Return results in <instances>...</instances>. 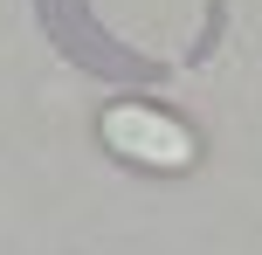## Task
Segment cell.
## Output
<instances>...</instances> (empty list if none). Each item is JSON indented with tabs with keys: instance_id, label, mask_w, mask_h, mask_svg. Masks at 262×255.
<instances>
[{
	"instance_id": "obj_1",
	"label": "cell",
	"mask_w": 262,
	"mask_h": 255,
	"mask_svg": "<svg viewBox=\"0 0 262 255\" xmlns=\"http://www.w3.org/2000/svg\"><path fill=\"white\" fill-rule=\"evenodd\" d=\"M97 124H104V145L118 152V159L152 166V173H186V166L200 159L193 131H186L172 110H159V104H111Z\"/></svg>"
}]
</instances>
